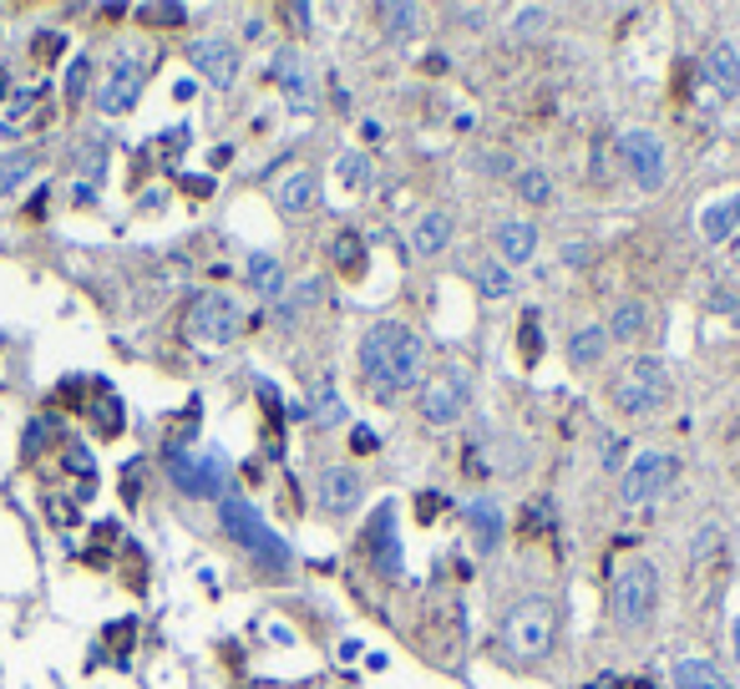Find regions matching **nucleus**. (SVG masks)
I'll return each instance as SVG.
<instances>
[{
    "instance_id": "34",
    "label": "nucleus",
    "mask_w": 740,
    "mask_h": 689,
    "mask_svg": "<svg viewBox=\"0 0 740 689\" xmlns=\"http://www.w3.org/2000/svg\"><path fill=\"white\" fill-rule=\"evenodd\" d=\"M87 82H91V61L76 57L72 66H66V102H82V97H87Z\"/></svg>"
},
{
    "instance_id": "35",
    "label": "nucleus",
    "mask_w": 740,
    "mask_h": 689,
    "mask_svg": "<svg viewBox=\"0 0 740 689\" xmlns=\"http://www.w3.org/2000/svg\"><path fill=\"white\" fill-rule=\"evenodd\" d=\"M314 411H320V421H325V426H341L345 421V406L335 401V385H320V391H314Z\"/></svg>"
},
{
    "instance_id": "43",
    "label": "nucleus",
    "mask_w": 740,
    "mask_h": 689,
    "mask_svg": "<svg viewBox=\"0 0 740 689\" xmlns=\"http://www.w3.org/2000/svg\"><path fill=\"white\" fill-rule=\"evenodd\" d=\"M583 259H589V249H578V244H568V249H563V264H583Z\"/></svg>"
},
{
    "instance_id": "24",
    "label": "nucleus",
    "mask_w": 740,
    "mask_h": 689,
    "mask_svg": "<svg viewBox=\"0 0 740 689\" xmlns=\"http://www.w3.org/2000/svg\"><path fill=\"white\" fill-rule=\"evenodd\" d=\"M244 274H249V290H254V294H264V299H269V294H280V290H284V269H280V259H274V254H254Z\"/></svg>"
},
{
    "instance_id": "6",
    "label": "nucleus",
    "mask_w": 740,
    "mask_h": 689,
    "mask_svg": "<svg viewBox=\"0 0 740 689\" xmlns=\"http://www.w3.org/2000/svg\"><path fill=\"white\" fill-rule=\"evenodd\" d=\"M238 330H244V309H238L234 294L223 290H208L193 299L188 309V335L203 340V345H229V340H238Z\"/></svg>"
},
{
    "instance_id": "5",
    "label": "nucleus",
    "mask_w": 740,
    "mask_h": 689,
    "mask_svg": "<svg viewBox=\"0 0 740 689\" xmlns=\"http://www.w3.org/2000/svg\"><path fill=\"white\" fill-rule=\"evenodd\" d=\"M659 603V573L650 563H629V568L614 578V618L624 629H644Z\"/></svg>"
},
{
    "instance_id": "27",
    "label": "nucleus",
    "mask_w": 740,
    "mask_h": 689,
    "mask_svg": "<svg viewBox=\"0 0 740 689\" xmlns=\"http://www.w3.org/2000/svg\"><path fill=\"white\" fill-rule=\"evenodd\" d=\"M518 198L528 208L553 204V177L543 173V168H522V173H518Z\"/></svg>"
},
{
    "instance_id": "3",
    "label": "nucleus",
    "mask_w": 740,
    "mask_h": 689,
    "mask_svg": "<svg viewBox=\"0 0 740 689\" xmlns=\"http://www.w3.org/2000/svg\"><path fill=\"white\" fill-rule=\"evenodd\" d=\"M219 522H223V532H229L238 547H249L259 563H269V568H289V547H284V538L274 528H264V517L254 513L244 497H223Z\"/></svg>"
},
{
    "instance_id": "30",
    "label": "nucleus",
    "mask_w": 740,
    "mask_h": 689,
    "mask_svg": "<svg viewBox=\"0 0 740 689\" xmlns=\"http://www.w3.org/2000/svg\"><path fill=\"white\" fill-rule=\"evenodd\" d=\"M335 177H341L345 188H370V162L360 158V152H345V158L335 162Z\"/></svg>"
},
{
    "instance_id": "32",
    "label": "nucleus",
    "mask_w": 740,
    "mask_h": 689,
    "mask_svg": "<svg viewBox=\"0 0 740 689\" xmlns=\"http://www.w3.org/2000/svg\"><path fill=\"white\" fill-rule=\"evenodd\" d=\"M91 416H97V426H102V436H118L122 431V406L107 391H97V406H91Z\"/></svg>"
},
{
    "instance_id": "17",
    "label": "nucleus",
    "mask_w": 740,
    "mask_h": 689,
    "mask_svg": "<svg viewBox=\"0 0 740 689\" xmlns=\"http://www.w3.org/2000/svg\"><path fill=\"white\" fill-rule=\"evenodd\" d=\"M497 249H503L507 264H528L538 249V229L528 219H507L503 229H497Z\"/></svg>"
},
{
    "instance_id": "48",
    "label": "nucleus",
    "mask_w": 740,
    "mask_h": 689,
    "mask_svg": "<svg viewBox=\"0 0 740 689\" xmlns=\"http://www.w3.org/2000/svg\"><path fill=\"white\" fill-rule=\"evenodd\" d=\"M634 689H650V685H634Z\"/></svg>"
},
{
    "instance_id": "2",
    "label": "nucleus",
    "mask_w": 740,
    "mask_h": 689,
    "mask_svg": "<svg viewBox=\"0 0 740 689\" xmlns=\"http://www.w3.org/2000/svg\"><path fill=\"white\" fill-rule=\"evenodd\" d=\"M665 396H669V370L659 366V360H650V355L629 360V366L614 376V385H608V401H614L624 416L659 411V406H665Z\"/></svg>"
},
{
    "instance_id": "9",
    "label": "nucleus",
    "mask_w": 740,
    "mask_h": 689,
    "mask_svg": "<svg viewBox=\"0 0 740 689\" xmlns=\"http://www.w3.org/2000/svg\"><path fill=\"white\" fill-rule=\"evenodd\" d=\"M467 401H472L467 370H442L436 381L421 385V416H427L431 426H452L461 411H467Z\"/></svg>"
},
{
    "instance_id": "38",
    "label": "nucleus",
    "mask_w": 740,
    "mask_h": 689,
    "mask_svg": "<svg viewBox=\"0 0 740 689\" xmlns=\"http://www.w3.org/2000/svg\"><path fill=\"white\" fill-rule=\"evenodd\" d=\"M715 547H720V528H705V532H695V543H690V557H711Z\"/></svg>"
},
{
    "instance_id": "40",
    "label": "nucleus",
    "mask_w": 740,
    "mask_h": 689,
    "mask_svg": "<svg viewBox=\"0 0 740 689\" xmlns=\"http://www.w3.org/2000/svg\"><path fill=\"white\" fill-rule=\"evenodd\" d=\"M66 462H72V471H82V477H91V456L82 452V446H72V452H66Z\"/></svg>"
},
{
    "instance_id": "8",
    "label": "nucleus",
    "mask_w": 740,
    "mask_h": 689,
    "mask_svg": "<svg viewBox=\"0 0 740 689\" xmlns=\"http://www.w3.org/2000/svg\"><path fill=\"white\" fill-rule=\"evenodd\" d=\"M619 158H624V168L634 173V183L644 193L665 188V143H659L654 133H644V127L619 133Z\"/></svg>"
},
{
    "instance_id": "47",
    "label": "nucleus",
    "mask_w": 740,
    "mask_h": 689,
    "mask_svg": "<svg viewBox=\"0 0 740 689\" xmlns=\"http://www.w3.org/2000/svg\"><path fill=\"white\" fill-rule=\"evenodd\" d=\"M736 664H740V618H736Z\"/></svg>"
},
{
    "instance_id": "1",
    "label": "nucleus",
    "mask_w": 740,
    "mask_h": 689,
    "mask_svg": "<svg viewBox=\"0 0 740 689\" xmlns=\"http://www.w3.org/2000/svg\"><path fill=\"white\" fill-rule=\"evenodd\" d=\"M360 370L375 396H400L421 385V370H427V345L396 320L370 324L366 340H360Z\"/></svg>"
},
{
    "instance_id": "39",
    "label": "nucleus",
    "mask_w": 740,
    "mask_h": 689,
    "mask_svg": "<svg viewBox=\"0 0 740 689\" xmlns=\"http://www.w3.org/2000/svg\"><path fill=\"white\" fill-rule=\"evenodd\" d=\"M548 26V11H538V5H528V11H518V30L522 36H533V30Z\"/></svg>"
},
{
    "instance_id": "7",
    "label": "nucleus",
    "mask_w": 740,
    "mask_h": 689,
    "mask_svg": "<svg viewBox=\"0 0 740 689\" xmlns=\"http://www.w3.org/2000/svg\"><path fill=\"white\" fill-rule=\"evenodd\" d=\"M168 477H173V487H178V492H188V497H219L223 482H229V462H223L219 452H208V456L173 452Z\"/></svg>"
},
{
    "instance_id": "44",
    "label": "nucleus",
    "mask_w": 740,
    "mask_h": 689,
    "mask_svg": "<svg viewBox=\"0 0 740 689\" xmlns=\"http://www.w3.org/2000/svg\"><path fill=\"white\" fill-rule=\"evenodd\" d=\"M188 193H198V198H203V193H213V183H208V177H188Z\"/></svg>"
},
{
    "instance_id": "4",
    "label": "nucleus",
    "mask_w": 740,
    "mask_h": 689,
    "mask_svg": "<svg viewBox=\"0 0 740 689\" xmlns=\"http://www.w3.org/2000/svg\"><path fill=\"white\" fill-rule=\"evenodd\" d=\"M503 649L513 660H543L553 649V603L548 599H522L503 624Z\"/></svg>"
},
{
    "instance_id": "36",
    "label": "nucleus",
    "mask_w": 740,
    "mask_h": 689,
    "mask_svg": "<svg viewBox=\"0 0 740 689\" xmlns=\"http://www.w3.org/2000/svg\"><path fill=\"white\" fill-rule=\"evenodd\" d=\"M320 299H325V284H320V279H305V284L289 294V305L284 309H310V305H320Z\"/></svg>"
},
{
    "instance_id": "41",
    "label": "nucleus",
    "mask_w": 740,
    "mask_h": 689,
    "mask_svg": "<svg viewBox=\"0 0 740 689\" xmlns=\"http://www.w3.org/2000/svg\"><path fill=\"white\" fill-rule=\"evenodd\" d=\"M416 507H421V513H416V517H421V522H431V517H436V507H442V497L431 492V497H421V502H416Z\"/></svg>"
},
{
    "instance_id": "10",
    "label": "nucleus",
    "mask_w": 740,
    "mask_h": 689,
    "mask_svg": "<svg viewBox=\"0 0 740 689\" xmlns=\"http://www.w3.org/2000/svg\"><path fill=\"white\" fill-rule=\"evenodd\" d=\"M669 482H675V456L639 452L634 467L624 471V502H629V507H644V502H654Z\"/></svg>"
},
{
    "instance_id": "42",
    "label": "nucleus",
    "mask_w": 740,
    "mask_h": 689,
    "mask_svg": "<svg viewBox=\"0 0 740 689\" xmlns=\"http://www.w3.org/2000/svg\"><path fill=\"white\" fill-rule=\"evenodd\" d=\"M356 452H375V436H370L366 426H356Z\"/></svg>"
},
{
    "instance_id": "28",
    "label": "nucleus",
    "mask_w": 740,
    "mask_h": 689,
    "mask_svg": "<svg viewBox=\"0 0 740 689\" xmlns=\"http://www.w3.org/2000/svg\"><path fill=\"white\" fill-rule=\"evenodd\" d=\"M472 274H477V290L488 294V299H507V294H513V274H507L497 259H482Z\"/></svg>"
},
{
    "instance_id": "26",
    "label": "nucleus",
    "mask_w": 740,
    "mask_h": 689,
    "mask_svg": "<svg viewBox=\"0 0 740 689\" xmlns=\"http://www.w3.org/2000/svg\"><path fill=\"white\" fill-rule=\"evenodd\" d=\"M644 320H650L644 305H639V299H624V305L614 309V320H608V335L614 340H639L644 335Z\"/></svg>"
},
{
    "instance_id": "22",
    "label": "nucleus",
    "mask_w": 740,
    "mask_h": 689,
    "mask_svg": "<svg viewBox=\"0 0 740 689\" xmlns=\"http://www.w3.org/2000/svg\"><path fill=\"white\" fill-rule=\"evenodd\" d=\"M36 162H41V152H36V147H11V152H0V193L21 188V183L36 173Z\"/></svg>"
},
{
    "instance_id": "11",
    "label": "nucleus",
    "mask_w": 740,
    "mask_h": 689,
    "mask_svg": "<svg viewBox=\"0 0 740 689\" xmlns=\"http://www.w3.org/2000/svg\"><path fill=\"white\" fill-rule=\"evenodd\" d=\"M143 61L137 57H118L112 66H107V82L102 91H97V107H102L107 118H122V112H133L137 97H143Z\"/></svg>"
},
{
    "instance_id": "20",
    "label": "nucleus",
    "mask_w": 740,
    "mask_h": 689,
    "mask_svg": "<svg viewBox=\"0 0 740 689\" xmlns=\"http://www.w3.org/2000/svg\"><path fill=\"white\" fill-rule=\"evenodd\" d=\"M274 204H280V213H305V208L314 204V177L305 173V168L284 173L280 183H274Z\"/></svg>"
},
{
    "instance_id": "14",
    "label": "nucleus",
    "mask_w": 740,
    "mask_h": 689,
    "mask_svg": "<svg viewBox=\"0 0 740 689\" xmlns=\"http://www.w3.org/2000/svg\"><path fill=\"white\" fill-rule=\"evenodd\" d=\"M452 234H457V219H452L446 208H431V213H421V219L411 223V249L421 254V259H431V254H442L446 244H452Z\"/></svg>"
},
{
    "instance_id": "19",
    "label": "nucleus",
    "mask_w": 740,
    "mask_h": 689,
    "mask_svg": "<svg viewBox=\"0 0 740 689\" xmlns=\"http://www.w3.org/2000/svg\"><path fill=\"white\" fill-rule=\"evenodd\" d=\"M736 229H740V193L726 198V204H711L705 213H700V238H705V244H726Z\"/></svg>"
},
{
    "instance_id": "18",
    "label": "nucleus",
    "mask_w": 740,
    "mask_h": 689,
    "mask_svg": "<svg viewBox=\"0 0 740 689\" xmlns=\"http://www.w3.org/2000/svg\"><path fill=\"white\" fill-rule=\"evenodd\" d=\"M370 543H375V568H381L385 578H396L400 573V543H396V517H391V507H381L375 528H370Z\"/></svg>"
},
{
    "instance_id": "16",
    "label": "nucleus",
    "mask_w": 740,
    "mask_h": 689,
    "mask_svg": "<svg viewBox=\"0 0 740 689\" xmlns=\"http://www.w3.org/2000/svg\"><path fill=\"white\" fill-rule=\"evenodd\" d=\"M274 82L289 91V102H295V107H310L314 91H310V61H305V57L280 51V57H274Z\"/></svg>"
},
{
    "instance_id": "46",
    "label": "nucleus",
    "mask_w": 740,
    "mask_h": 689,
    "mask_svg": "<svg viewBox=\"0 0 740 689\" xmlns=\"http://www.w3.org/2000/svg\"><path fill=\"white\" fill-rule=\"evenodd\" d=\"M5 91H11V72L0 66V102H5Z\"/></svg>"
},
{
    "instance_id": "29",
    "label": "nucleus",
    "mask_w": 740,
    "mask_h": 689,
    "mask_svg": "<svg viewBox=\"0 0 740 689\" xmlns=\"http://www.w3.org/2000/svg\"><path fill=\"white\" fill-rule=\"evenodd\" d=\"M381 26L391 30V36H406V30H416L421 26V11H416V5H381Z\"/></svg>"
},
{
    "instance_id": "13",
    "label": "nucleus",
    "mask_w": 740,
    "mask_h": 689,
    "mask_svg": "<svg viewBox=\"0 0 740 689\" xmlns=\"http://www.w3.org/2000/svg\"><path fill=\"white\" fill-rule=\"evenodd\" d=\"M360 471H350V467H330V471H320V507L325 513H350L360 502Z\"/></svg>"
},
{
    "instance_id": "37",
    "label": "nucleus",
    "mask_w": 740,
    "mask_h": 689,
    "mask_svg": "<svg viewBox=\"0 0 740 689\" xmlns=\"http://www.w3.org/2000/svg\"><path fill=\"white\" fill-rule=\"evenodd\" d=\"M137 15H143V21H168V26H183V15H188V11H183V5H143Z\"/></svg>"
},
{
    "instance_id": "45",
    "label": "nucleus",
    "mask_w": 740,
    "mask_h": 689,
    "mask_svg": "<svg viewBox=\"0 0 740 689\" xmlns=\"http://www.w3.org/2000/svg\"><path fill=\"white\" fill-rule=\"evenodd\" d=\"M589 689H624V679H619V675H604L599 685H589Z\"/></svg>"
},
{
    "instance_id": "12",
    "label": "nucleus",
    "mask_w": 740,
    "mask_h": 689,
    "mask_svg": "<svg viewBox=\"0 0 740 689\" xmlns=\"http://www.w3.org/2000/svg\"><path fill=\"white\" fill-rule=\"evenodd\" d=\"M188 61L198 66V76H203L208 87L229 91L238 82V51L229 41H219V36H208V41H193Z\"/></svg>"
},
{
    "instance_id": "23",
    "label": "nucleus",
    "mask_w": 740,
    "mask_h": 689,
    "mask_svg": "<svg viewBox=\"0 0 740 689\" xmlns=\"http://www.w3.org/2000/svg\"><path fill=\"white\" fill-rule=\"evenodd\" d=\"M604 345H608V330L583 324V330L568 340V360H574V366H599V360H604Z\"/></svg>"
},
{
    "instance_id": "21",
    "label": "nucleus",
    "mask_w": 740,
    "mask_h": 689,
    "mask_svg": "<svg viewBox=\"0 0 740 689\" xmlns=\"http://www.w3.org/2000/svg\"><path fill=\"white\" fill-rule=\"evenodd\" d=\"M705 82H715L726 97H736V91H740V57H736V46H711V57H705Z\"/></svg>"
},
{
    "instance_id": "15",
    "label": "nucleus",
    "mask_w": 740,
    "mask_h": 689,
    "mask_svg": "<svg viewBox=\"0 0 740 689\" xmlns=\"http://www.w3.org/2000/svg\"><path fill=\"white\" fill-rule=\"evenodd\" d=\"M461 517H467V528L477 532V547H482V553H492V547L503 543V507H497L492 497L467 502V507H461Z\"/></svg>"
},
{
    "instance_id": "33",
    "label": "nucleus",
    "mask_w": 740,
    "mask_h": 689,
    "mask_svg": "<svg viewBox=\"0 0 740 689\" xmlns=\"http://www.w3.org/2000/svg\"><path fill=\"white\" fill-rule=\"evenodd\" d=\"M518 345H522V360H538V350H543V324H538V315H533V309L522 315Z\"/></svg>"
},
{
    "instance_id": "31",
    "label": "nucleus",
    "mask_w": 740,
    "mask_h": 689,
    "mask_svg": "<svg viewBox=\"0 0 740 689\" xmlns=\"http://www.w3.org/2000/svg\"><path fill=\"white\" fill-rule=\"evenodd\" d=\"M335 259L345 264V274H366V249H360L356 234H341V238H335Z\"/></svg>"
},
{
    "instance_id": "25",
    "label": "nucleus",
    "mask_w": 740,
    "mask_h": 689,
    "mask_svg": "<svg viewBox=\"0 0 740 689\" xmlns=\"http://www.w3.org/2000/svg\"><path fill=\"white\" fill-rule=\"evenodd\" d=\"M675 689H726L711 660H680L675 664Z\"/></svg>"
}]
</instances>
